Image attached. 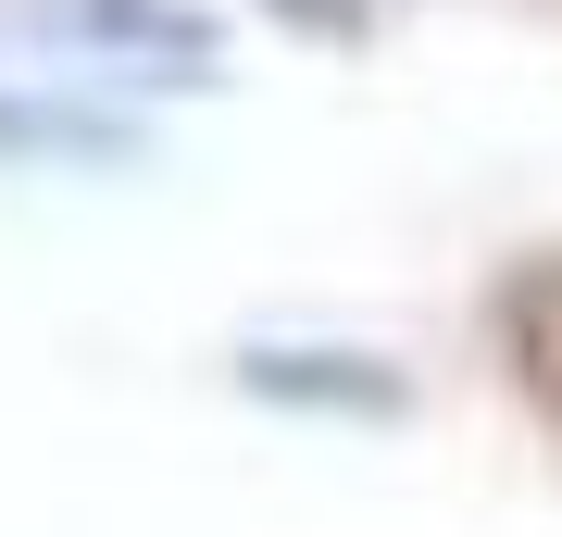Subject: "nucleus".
<instances>
[{
	"mask_svg": "<svg viewBox=\"0 0 562 537\" xmlns=\"http://www.w3.org/2000/svg\"><path fill=\"white\" fill-rule=\"evenodd\" d=\"M63 25H88L101 51H150V63H213V25L188 0H50Z\"/></svg>",
	"mask_w": 562,
	"mask_h": 537,
	"instance_id": "obj_2",
	"label": "nucleus"
},
{
	"mask_svg": "<svg viewBox=\"0 0 562 537\" xmlns=\"http://www.w3.org/2000/svg\"><path fill=\"white\" fill-rule=\"evenodd\" d=\"M238 376L262 400H325V413H401V376L387 362H338V350H250Z\"/></svg>",
	"mask_w": 562,
	"mask_h": 537,
	"instance_id": "obj_1",
	"label": "nucleus"
},
{
	"mask_svg": "<svg viewBox=\"0 0 562 537\" xmlns=\"http://www.w3.org/2000/svg\"><path fill=\"white\" fill-rule=\"evenodd\" d=\"M0 163H125V125L76 113V100H13L0 88Z\"/></svg>",
	"mask_w": 562,
	"mask_h": 537,
	"instance_id": "obj_3",
	"label": "nucleus"
}]
</instances>
